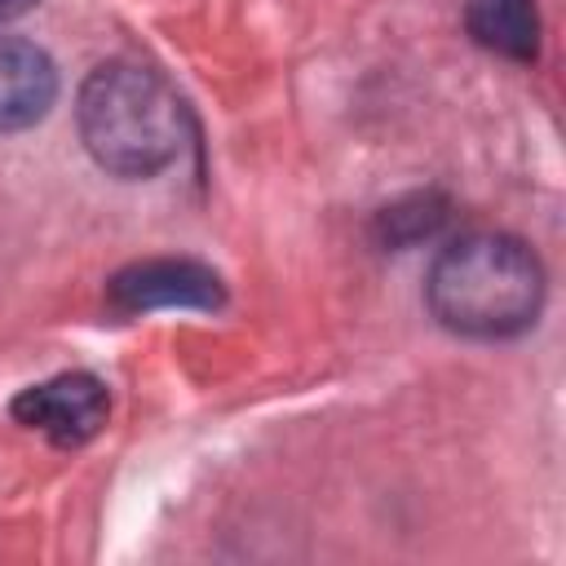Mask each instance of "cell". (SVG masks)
Wrapping results in <instances>:
<instances>
[{"instance_id":"obj_4","label":"cell","mask_w":566,"mask_h":566,"mask_svg":"<svg viewBox=\"0 0 566 566\" xmlns=\"http://www.w3.org/2000/svg\"><path fill=\"white\" fill-rule=\"evenodd\" d=\"M111 305L119 314H146V310H217L226 301L221 274L203 261L186 256H155L119 270L106 287Z\"/></svg>"},{"instance_id":"obj_1","label":"cell","mask_w":566,"mask_h":566,"mask_svg":"<svg viewBox=\"0 0 566 566\" xmlns=\"http://www.w3.org/2000/svg\"><path fill=\"white\" fill-rule=\"evenodd\" d=\"M424 296L447 332L473 340H504L539 318L544 265L513 234H464L438 252Z\"/></svg>"},{"instance_id":"obj_2","label":"cell","mask_w":566,"mask_h":566,"mask_svg":"<svg viewBox=\"0 0 566 566\" xmlns=\"http://www.w3.org/2000/svg\"><path fill=\"white\" fill-rule=\"evenodd\" d=\"M80 142L97 168L115 177H155L186 142V106L177 88L142 62H102L75 97Z\"/></svg>"},{"instance_id":"obj_6","label":"cell","mask_w":566,"mask_h":566,"mask_svg":"<svg viewBox=\"0 0 566 566\" xmlns=\"http://www.w3.org/2000/svg\"><path fill=\"white\" fill-rule=\"evenodd\" d=\"M464 22L478 44H486L513 62H535V53H539L535 0H469Z\"/></svg>"},{"instance_id":"obj_5","label":"cell","mask_w":566,"mask_h":566,"mask_svg":"<svg viewBox=\"0 0 566 566\" xmlns=\"http://www.w3.org/2000/svg\"><path fill=\"white\" fill-rule=\"evenodd\" d=\"M57 102L53 57L18 35H0V133H22Z\"/></svg>"},{"instance_id":"obj_7","label":"cell","mask_w":566,"mask_h":566,"mask_svg":"<svg viewBox=\"0 0 566 566\" xmlns=\"http://www.w3.org/2000/svg\"><path fill=\"white\" fill-rule=\"evenodd\" d=\"M447 221V203L438 195H411L394 208H385L376 217V230H380V243L389 248H411L420 239H429L438 226Z\"/></svg>"},{"instance_id":"obj_8","label":"cell","mask_w":566,"mask_h":566,"mask_svg":"<svg viewBox=\"0 0 566 566\" xmlns=\"http://www.w3.org/2000/svg\"><path fill=\"white\" fill-rule=\"evenodd\" d=\"M27 9H35V0H0V27L13 22V18H22Z\"/></svg>"},{"instance_id":"obj_3","label":"cell","mask_w":566,"mask_h":566,"mask_svg":"<svg viewBox=\"0 0 566 566\" xmlns=\"http://www.w3.org/2000/svg\"><path fill=\"white\" fill-rule=\"evenodd\" d=\"M13 420L44 433L53 447H84L88 438L102 433L106 416H111V398L106 385L88 371H62L53 380H40L31 389H22L9 402Z\"/></svg>"}]
</instances>
